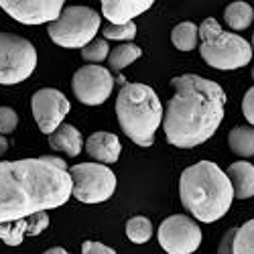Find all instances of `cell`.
Returning a JSON list of instances; mask_svg holds the SVG:
<instances>
[{
    "label": "cell",
    "mask_w": 254,
    "mask_h": 254,
    "mask_svg": "<svg viewBox=\"0 0 254 254\" xmlns=\"http://www.w3.org/2000/svg\"><path fill=\"white\" fill-rule=\"evenodd\" d=\"M71 191L69 167L59 157L0 161V224L57 209Z\"/></svg>",
    "instance_id": "cell-1"
},
{
    "label": "cell",
    "mask_w": 254,
    "mask_h": 254,
    "mask_svg": "<svg viewBox=\"0 0 254 254\" xmlns=\"http://www.w3.org/2000/svg\"><path fill=\"white\" fill-rule=\"evenodd\" d=\"M175 90L165 106L163 130L169 144L193 149L216 134L226 116L228 96L220 83L195 73L171 79Z\"/></svg>",
    "instance_id": "cell-2"
},
{
    "label": "cell",
    "mask_w": 254,
    "mask_h": 254,
    "mask_svg": "<svg viewBox=\"0 0 254 254\" xmlns=\"http://www.w3.org/2000/svg\"><path fill=\"white\" fill-rule=\"evenodd\" d=\"M179 197L193 220L214 224L230 211L234 187L214 161H199L181 173Z\"/></svg>",
    "instance_id": "cell-3"
},
{
    "label": "cell",
    "mask_w": 254,
    "mask_h": 254,
    "mask_svg": "<svg viewBox=\"0 0 254 254\" xmlns=\"http://www.w3.org/2000/svg\"><path fill=\"white\" fill-rule=\"evenodd\" d=\"M165 106L157 92L146 83L126 81L116 96V118L126 138L134 144L153 146L159 126H163Z\"/></svg>",
    "instance_id": "cell-4"
},
{
    "label": "cell",
    "mask_w": 254,
    "mask_h": 254,
    "mask_svg": "<svg viewBox=\"0 0 254 254\" xmlns=\"http://www.w3.org/2000/svg\"><path fill=\"white\" fill-rule=\"evenodd\" d=\"M199 53L209 67L232 71L246 67L252 59V47L236 33L224 31L214 16L199 23Z\"/></svg>",
    "instance_id": "cell-5"
},
{
    "label": "cell",
    "mask_w": 254,
    "mask_h": 254,
    "mask_svg": "<svg viewBox=\"0 0 254 254\" xmlns=\"http://www.w3.org/2000/svg\"><path fill=\"white\" fill-rule=\"evenodd\" d=\"M102 29V16L88 6H67L55 23L47 25L51 41L65 49H83Z\"/></svg>",
    "instance_id": "cell-6"
},
{
    "label": "cell",
    "mask_w": 254,
    "mask_h": 254,
    "mask_svg": "<svg viewBox=\"0 0 254 254\" xmlns=\"http://www.w3.org/2000/svg\"><path fill=\"white\" fill-rule=\"evenodd\" d=\"M37 49L29 39L0 31V86H14L33 75Z\"/></svg>",
    "instance_id": "cell-7"
},
{
    "label": "cell",
    "mask_w": 254,
    "mask_h": 254,
    "mask_svg": "<svg viewBox=\"0 0 254 254\" xmlns=\"http://www.w3.org/2000/svg\"><path fill=\"white\" fill-rule=\"evenodd\" d=\"M73 181L71 195L81 203H104L116 191V175L108 165L102 163H77L69 167Z\"/></svg>",
    "instance_id": "cell-8"
},
{
    "label": "cell",
    "mask_w": 254,
    "mask_h": 254,
    "mask_svg": "<svg viewBox=\"0 0 254 254\" xmlns=\"http://www.w3.org/2000/svg\"><path fill=\"white\" fill-rule=\"evenodd\" d=\"M157 238L167 254H193L201 244V230L185 214H173L161 222Z\"/></svg>",
    "instance_id": "cell-9"
},
{
    "label": "cell",
    "mask_w": 254,
    "mask_h": 254,
    "mask_svg": "<svg viewBox=\"0 0 254 254\" xmlns=\"http://www.w3.org/2000/svg\"><path fill=\"white\" fill-rule=\"evenodd\" d=\"M114 90L112 73L102 65H83L71 77V92L75 100L86 106H102Z\"/></svg>",
    "instance_id": "cell-10"
},
{
    "label": "cell",
    "mask_w": 254,
    "mask_h": 254,
    "mask_svg": "<svg viewBox=\"0 0 254 254\" xmlns=\"http://www.w3.org/2000/svg\"><path fill=\"white\" fill-rule=\"evenodd\" d=\"M31 110H33V118L37 122V128L43 134L51 136L63 124V118L69 114L71 104L59 90L43 88L33 94Z\"/></svg>",
    "instance_id": "cell-11"
},
{
    "label": "cell",
    "mask_w": 254,
    "mask_h": 254,
    "mask_svg": "<svg viewBox=\"0 0 254 254\" xmlns=\"http://www.w3.org/2000/svg\"><path fill=\"white\" fill-rule=\"evenodd\" d=\"M0 8L20 25H51L65 4L63 0H0Z\"/></svg>",
    "instance_id": "cell-12"
},
{
    "label": "cell",
    "mask_w": 254,
    "mask_h": 254,
    "mask_svg": "<svg viewBox=\"0 0 254 254\" xmlns=\"http://www.w3.org/2000/svg\"><path fill=\"white\" fill-rule=\"evenodd\" d=\"M51 224V218L47 211H39V214L27 216L23 220L0 224V240L6 246H20L25 238L29 236H39L41 232H45Z\"/></svg>",
    "instance_id": "cell-13"
},
{
    "label": "cell",
    "mask_w": 254,
    "mask_h": 254,
    "mask_svg": "<svg viewBox=\"0 0 254 254\" xmlns=\"http://www.w3.org/2000/svg\"><path fill=\"white\" fill-rule=\"evenodd\" d=\"M83 151H86V155H90L94 159V163L112 165V163H116L120 159L122 142L114 132L98 130V132H94V134H90L86 138Z\"/></svg>",
    "instance_id": "cell-14"
},
{
    "label": "cell",
    "mask_w": 254,
    "mask_h": 254,
    "mask_svg": "<svg viewBox=\"0 0 254 254\" xmlns=\"http://www.w3.org/2000/svg\"><path fill=\"white\" fill-rule=\"evenodd\" d=\"M153 0H102V14L110 25H126L132 18L153 8Z\"/></svg>",
    "instance_id": "cell-15"
},
{
    "label": "cell",
    "mask_w": 254,
    "mask_h": 254,
    "mask_svg": "<svg viewBox=\"0 0 254 254\" xmlns=\"http://www.w3.org/2000/svg\"><path fill=\"white\" fill-rule=\"evenodd\" d=\"M83 144H86V140H83L81 132L75 128V126L65 124V122H63L59 128L49 136L51 149L57 151V153L67 155V157H77L83 151Z\"/></svg>",
    "instance_id": "cell-16"
},
{
    "label": "cell",
    "mask_w": 254,
    "mask_h": 254,
    "mask_svg": "<svg viewBox=\"0 0 254 254\" xmlns=\"http://www.w3.org/2000/svg\"><path fill=\"white\" fill-rule=\"evenodd\" d=\"M232 187H234V197L248 199L254 195V165L248 161H236L228 167L226 171Z\"/></svg>",
    "instance_id": "cell-17"
},
{
    "label": "cell",
    "mask_w": 254,
    "mask_h": 254,
    "mask_svg": "<svg viewBox=\"0 0 254 254\" xmlns=\"http://www.w3.org/2000/svg\"><path fill=\"white\" fill-rule=\"evenodd\" d=\"M224 20L232 31H246L254 20V8L244 0L230 2L224 10Z\"/></svg>",
    "instance_id": "cell-18"
},
{
    "label": "cell",
    "mask_w": 254,
    "mask_h": 254,
    "mask_svg": "<svg viewBox=\"0 0 254 254\" xmlns=\"http://www.w3.org/2000/svg\"><path fill=\"white\" fill-rule=\"evenodd\" d=\"M228 144L238 157H254V128L252 126H234L228 134Z\"/></svg>",
    "instance_id": "cell-19"
},
{
    "label": "cell",
    "mask_w": 254,
    "mask_h": 254,
    "mask_svg": "<svg viewBox=\"0 0 254 254\" xmlns=\"http://www.w3.org/2000/svg\"><path fill=\"white\" fill-rule=\"evenodd\" d=\"M171 41L179 51H193L199 45V25L191 20H183L171 31Z\"/></svg>",
    "instance_id": "cell-20"
},
{
    "label": "cell",
    "mask_w": 254,
    "mask_h": 254,
    "mask_svg": "<svg viewBox=\"0 0 254 254\" xmlns=\"http://www.w3.org/2000/svg\"><path fill=\"white\" fill-rule=\"evenodd\" d=\"M140 57H142V49L136 43H120L110 51L108 65L112 71H122L124 67H128L130 63H134Z\"/></svg>",
    "instance_id": "cell-21"
},
{
    "label": "cell",
    "mask_w": 254,
    "mask_h": 254,
    "mask_svg": "<svg viewBox=\"0 0 254 254\" xmlns=\"http://www.w3.org/2000/svg\"><path fill=\"white\" fill-rule=\"evenodd\" d=\"M126 238L134 244H146L153 238V222L146 216H132L126 222Z\"/></svg>",
    "instance_id": "cell-22"
},
{
    "label": "cell",
    "mask_w": 254,
    "mask_h": 254,
    "mask_svg": "<svg viewBox=\"0 0 254 254\" xmlns=\"http://www.w3.org/2000/svg\"><path fill=\"white\" fill-rule=\"evenodd\" d=\"M110 55V49H108V41L104 37H96L90 45H86L81 49V59L88 61V65H100L102 61H106Z\"/></svg>",
    "instance_id": "cell-23"
},
{
    "label": "cell",
    "mask_w": 254,
    "mask_h": 254,
    "mask_svg": "<svg viewBox=\"0 0 254 254\" xmlns=\"http://www.w3.org/2000/svg\"><path fill=\"white\" fill-rule=\"evenodd\" d=\"M232 254H254V220H248L238 228Z\"/></svg>",
    "instance_id": "cell-24"
},
{
    "label": "cell",
    "mask_w": 254,
    "mask_h": 254,
    "mask_svg": "<svg viewBox=\"0 0 254 254\" xmlns=\"http://www.w3.org/2000/svg\"><path fill=\"white\" fill-rule=\"evenodd\" d=\"M102 35L106 41H126V43H132L136 37V25L134 23H126V25H104Z\"/></svg>",
    "instance_id": "cell-25"
},
{
    "label": "cell",
    "mask_w": 254,
    "mask_h": 254,
    "mask_svg": "<svg viewBox=\"0 0 254 254\" xmlns=\"http://www.w3.org/2000/svg\"><path fill=\"white\" fill-rule=\"evenodd\" d=\"M16 126H18V114L8 106H0V134L2 136L12 134Z\"/></svg>",
    "instance_id": "cell-26"
},
{
    "label": "cell",
    "mask_w": 254,
    "mask_h": 254,
    "mask_svg": "<svg viewBox=\"0 0 254 254\" xmlns=\"http://www.w3.org/2000/svg\"><path fill=\"white\" fill-rule=\"evenodd\" d=\"M242 114H244L246 122H250V126L254 128V86L242 98Z\"/></svg>",
    "instance_id": "cell-27"
},
{
    "label": "cell",
    "mask_w": 254,
    "mask_h": 254,
    "mask_svg": "<svg viewBox=\"0 0 254 254\" xmlns=\"http://www.w3.org/2000/svg\"><path fill=\"white\" fill-rule=\"evenodd\" d=\"M81 254H116V250L96 240H86L81 244Z\"/></svg>",
    "instance_id": "cell-28"
},
{
    "label": "cell",
    "mask_w": 254,
    "mask_h": 254,
    "mask_svg": "<svg viewBox=\"0 0 254 254\" xmlns=\"http://www.w3.org/2000/svg\"><path fill=\"white\" fill-rule=\"evenodd\" d=\"M236 234H238V228H230L226 232V234L222 236V240H220V244H218V254H232V250H234Z\"/></svg>",
    "instance_id": "cell-29"
},
{
    "label": "cell",
    "mask_w": 254,
    "mask_h": 254,
    "mask_svg": "<svg viewBox=\"0 0 254 254\" xmlns=\"http://www.w3.org/2000/svg\"><path fill=\"white\" fill-rule=\"evenodd\" d=\"M43 254H69L65 248H61V246H51V248H47Z\"/></svg>",
    "instance_id": "cell-30"
},
{
    "label": "cell",
    "mask_w": 254,
    "mask_h": 254,
    "mask_svg": "<svg viewBox=\"0 0 254 254\" xmlns=\"http://www.w3.org/2000/svg\"><path fill=\"white\" fill-rule=\"evenodd\" d=\"M6 151H8V138L0 134V157H2Z\"/></svg>",
    "instance_id": "cell-31"
},
{
    "label": "cell",
    "mask_w": 254,
    "mask_h": 254,
    "mask_svg": "<svg viewBox=\"0 0 254 254\" xmlns=\"http://www.w3.org/2000/svg\"><path fill=\"white\" fill-rule=\"evenodd\" d=\"M250 47H252V53H254V33H252V43H250Z\"/></svg>",
    "instance_id": "cell-32"
},
{
    "label": "cell",
    "mask_w": 254,
    "mask_h": 254,
    "mask_svg": "<svg viewBox=\"0 0 254 254\" xmlns=\"http://www.w3.org/2000/svg\"><path fill=\"white\" fill-rule=\"evenodd\" d=\"M250 75H252V79H254V67H252V73H250Z\"/></svg>",
    "instance_id": "cell-33"
}]
</instances>
